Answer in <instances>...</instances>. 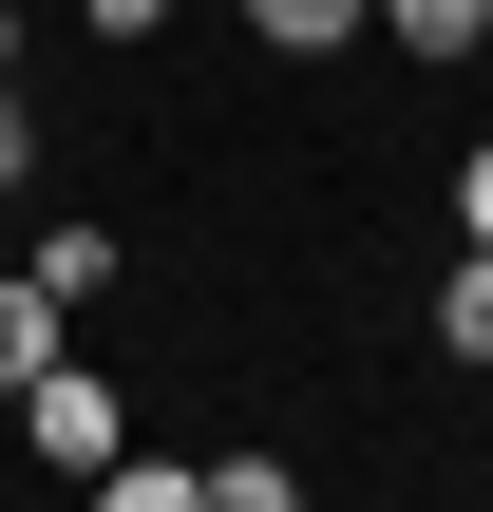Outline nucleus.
Masks as SVG:
<instances>
[{"mask_svg":"<svg viewBox=\"0 0 493 512\" xmlns=\"http://www.w3.org/2000/svg\"><path fill=\"white\" fill-rule=\"evenodd\" d=\"M19 437H38L57 475H95V456H114V380H95V361H38V380H19Z\"/></svg>","mask_w":493,"mask_h":512,"instance_id":"nucleus-1","label":"nucleus"},{"mask_svg":"<svg viewBox=\"0 0 493 512\" xmlns=\"http://www.w3.org/2000/svg\"><path fill=\"white\" fill-rule=\"evenodd\" d=\"M38 361H57V285H38V266H19V285H0V399H19V380H38Z\"/></svg>","mask_w":493,"mask_h":512,"instance_id":"nucleus-2","label":"nucleus"},{"mask_svg":"<svg viewBox=\"0 0 493 512\" xmlns=\"http://www.w3.org/2000/svg\"><path fill=\"white\" fill-rule=\"evenodd\" d=\"M380 38H399V57H475L493 0H380Z\"/></svg>","mask_w":493,"mask_h":512,"instance_id":"nucleus-3","label":"nucleus"},{"mask_svg":"<svg viewBox=\"0 0 493 512\" xmlns=\"http://www.w3.org/2000/svg\"><path fill=\"white\" fill-rule=\"evenodd\" d=\"M19 266H38V285H57V304H95V285H114V228H38V247H19Z\"/></svg>","mask_w":493,"mask_h":512,"instance_id":"nucleus-4","label":"nucleus"},{"mask_svg":"<svg viewBox=\"0 0 493 512\" xmlns=\"http://www.w3.org/2000/svg\"><path fill=\"white\" fill-rule=\"evenodd\" d=\"M247 19H266V38H285V57H342V38H361V19H380V0H247Z\"/></svg>","mask_w":493,"mask_h":512,"instance_id":"nucleus-5","label":"nucleus"},{"mask_svg":"<svg viewBox=\"0 0 493 512\" xmlns=\"http://www.w3.org/2000/svg\"><path fill=\"white\" fill-rule=\"evenodd\" d=\"M95 494H114V512H190L209 475H190V456H95Z\"/></svg>","mask_w":493,"mask_h":512,"instance_id":"nucleus-6","label":"nucleus"},{"mask_svg":"<svg viewBox=\"0 0 493 512\" xmlns=\"http://www.w3.org/2000/svg\"><path fill=\"white\" fill-rule=\"evenodd\" d=\"M437 342H456V361H493V247H456V285H437Z\"/></svg>","mask_w":493,"mask_h":512,"instance_id":"nucleus-7","label":"nucleus"},{"mask_svg":"<svg viewBox=\"0 0 493 512\" xmlns=\"http://www.w3.org/2000/svg\"><path fill=\"white\" fill-rule=\"evenodd\" d=\"M456 247H493V152H456Z\"/></svg>","mask_w":493,"mask_h":512,"instance_id":"nucleus-8","label":"nucleus"},{"mask_svg":"<svg viewBox=\"0 0 493 512\" xmlns=\"http://www.w3.org/2000/svg\"><path fill=\"white\" fill-rule=\"evenodd\" d=\"M76 19H95V38H152V19H171V0H76Z\"/></svg>","mask_w":493,"mask_h":512,"instance_id":"nucleus-9","label":"nucleus"},{"mask_svg":"<svg viewBox=\"0 0 493 512\" xmlns=\"http://www.w3.org/2000/svg\"><path fill=\"white\" fill-rule=\"evenodd\" d=\"M19 152H38V114H19V76H0V190H19Z\"/></svg>","mask_w":493,"mask_h":512,"instance_id":"nucleus-10","label":"nucleus"},{"mask_svg":"<svg viewBox=\"0 0 493 512\" xmlns=\"http://www.w3.org/2000/svg\"><path fill=\"white\" fill-rule=\"evenodd\" d=\"M0 76H19V0H0Z\"/></svg>","mask_w":493,"mask_h":512,"instance_id":"nucleus-11","label":"nucleus"}]
</instances>
